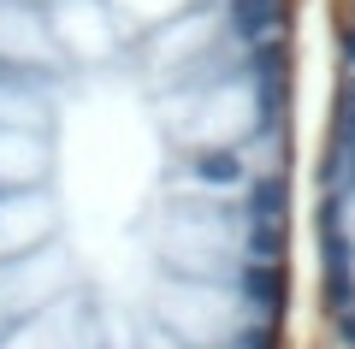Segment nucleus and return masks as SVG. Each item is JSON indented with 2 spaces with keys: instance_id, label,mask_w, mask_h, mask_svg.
Masks as SVG:
<instances>
[{
  "instance_id": "1",
  "label": "nucleus",
  "mask_w": 355,
  "mask_h": 349,
  "mask_svg": "<svg viewBox=\"0 0 355 349\" xmlns=\"http://www.w3.org/2000/svg\"><path fill=\"white\" fill-rule=\"evenodd\" d=\"M296 0H0V349H279Z\"/></svg>"
},
{
  "instance_id": "2",
  "label": "nucleus",
  "mask_w": 355,
  "mask_h": 349,
  "mask_svg": "<svg viewBox=\"0 0 355 349\" xmlns=\"http://www.w3.org/2000/svg\"><path fill=\"white\" fill-rule=\"evenodd\" d=\"M331 12V112L320 148V255L326 296L343 337L355 343V0H326Z\"/></svg>"
}]
</instances>
